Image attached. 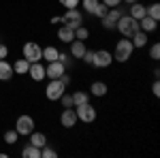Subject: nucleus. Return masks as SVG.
Listing matches in <instances>:
<instances>
[{
	"label": "nucleus",
	"mask_w": 160,
	"mask_h": 158,
	"mask_svg": "<svg viewBox=\"0 0 160 158\" xmlns=\"http://www.w3.org/2000/svg\"><path fill=\"white\" fill-rule=\"evenodd\" d=\"M132 54H135V45H132V41L130 38H120L118 43H115V51H113V60L115 62H128L132 58Z\"/></svg>",
	"instance_id": "f257e3e1"
},
{
	"label": "nucleus",
	"mask_w": 160,
	"mask_h": 158,
	"mask_svg": "<svg viewBox=\"0 0 160 158\" xmlns=\"http://www.w3.org/2000/svg\"><path fill=\"white\" fill-rule=\"evenodd\" d=\"M115 30H118L122 37L130 38L137 30H139V22H137L135 17H130L128 13H122V15H120V19H118V24H115Z\"/></svg>",
	"instance_id": "f03ea898"
},
{
	"label": "nucleus",
	"mask_w": 160,
	"mask_h": 158,
	"mask_svg": "<svg viewBox=\"0 0 160 158\" xmlns=\"http://www.w3.org/2000/svg\"><path fill=\"white\" fill-rule=\"evenodd\" d=\"M22 58H26L30 64L32 62H41L43 60V47L38 43H34V41H28L24 47H22Z\"/></svg>",
	"instance_id": "7ed1b4c3"
},
{
	"label": "nucleus",
	"mask_w": 160,
	"mask_h": 158,
	"mask_svg": "<svg viewBox=\"0 0 160 158\" xmlns=\"http://www.w3.org/2000/svg\"><path fill=\"white\" fill-rule=\"evenodd\" d=\"M64 92H66V85L62 84L60 79H49V84L45 88V96H47V100H51V103L60 100V96Z\"/></svg>",
	"instance_id": "20e7f679"
},
{
	"label": "nucleus",
	"mask_w": 160,
	"mask_h": 158,
	"mask_svg": "<svg viewBox=\"0 0 160 158\" xmlns=\"http://www.w3.org/2000/svg\"><path fill=\"white\" fill-rule=\"evenodd\" d=\"M75 113H77V120L83 122V124H92L96 120V107L90 105V103H83V105L75 107Z\"/></svg>",
	"instance_id": "39448f33"
},
{
	"label": "nucleus",
	"mask_w": 160,
	"mask_h": 158,
	"mask_svg": "<svg viewBox=\"0 0 160 158\" xmlns=\"http://www.w3.org/2000/svg\"><path fill=\"white\" fill-rule=\"evenodd\" d=\"M81 7L86 9V13H90V15H94V17H105L107 15V11H109V7H105L100 0H81Z\"/></svg>",
	"instance_id": "423d86ee"
},
{
	"label": "nucleus",
	"mask_w": 160,
	"mask_h": 158,
	"mask_svg": "<svg viewBox=\"0 0 160 158\" xmlns=\"http://www.w3.org/2000/svg\"><path fill=\"white\" fill-rule=\"evenodd\" d=\"M34 118L32 115H19L17 122H15V130L19 133V137H28V135L34 130Z\"/></svg>",
	"instance_id": "0eeeda50"
},
{
	"label": "nucleus",
	"mask_w": 160,
	"mask_h": 158,
	"mask_svg": "<svg viewBox=\"0 0 160 158\" xmlns=\"http://www.w3.org/2000/svg\"><path fill=\"white\" fill-rule=\"evenodd\" d=\"M113 64V54L107 51V49H96L94 51V60H92V66L96 69H109Z\"/></svg>",
	"instance_id": "6e6552de"
},
{
	"label": "nucleus",
	"mask_w": 160,
	"mask_h": 158,
	"mask_svg": "<svg viewBox=\"0 0 160 158\" xmlns=\"http://www.w3.org/2000/svg\"><path fill=\"white\" fill-rule=\"evenodd\" d=\"M62 24L75 30V28H79V26L83 24V15L77 11V9H66L64 15H62Z\"/></svg>",
	"instance_id": "1a4fd4ad"
},
{
	"label": "nucleus",
	"mask_w": 160,
	"mask_h": 158,
	"mask_svg": "<svg viewBox=\"0 0 160 158\" xmlns=\"http://www.w3.org/2000/svg\"><path fill=\"white\" fill-rule=\"evenodd\" d=\"M62 73H66V66H64L60 60L47 62V66H45V77H47V79H60Z\"/></svg>",
	"instance_id": "9d476101"
},
{
	"label": "nucleus",
	"mask_w": 160,
	"mask_h": 158,
	"mask_svg": "<svg viewBox=\"0 0 160 158\" xmlns=\"http://www.w3.org/2000/svg\"><path fill=\"white\" fill-rule=\"evenodd\" d=\"M122 13H124V11H122V9H118V7H113V9H109V11H107V15H105V17L100 19V22H102V28H105V30H113Z\"/></svg>",
	"instance_id": "9b49d317"
},
{
	"label": "nucleus",
	"mask_w": 160,
	"mask_h": 158,
	"mask_svg": "<svg viewBox=\"0 0 160 158\" xmlns=\"http://www.w3.org/2000/svg\"><path fill=\"white\" fill-rule=\"evenodd\" d=\"M77 113H75V107H66V109L60 113V124L64 128H73L75 124H77Z\"/></svg>",
	"instance_id": "f8f14e48"
},
{
	"label": "nucleus",
	"mask_w": 160,
	"mask_h": 158,
	"mask_svg": "<svg viewBox=\"0 0 160 158\" xmlns=\"http://www.w3.org/2000/svg\"><path fill=\"white\" fill-rule=\"evenodd\" d=\"M68 45H71V51H68V54H71V58H77V60H81V58H83V54H86V41H79V38H75V41H71V43H68Z\"/></svg>",
	"instance_id": "ddd939ff"
},
{
	"label": "nucleus",
	"mask_w": 160,
	"mask_h": 158,
	"mask_svg": "<svg viewBox=\"0 0 160 158\" xmlns=\"http://www.w3.org/2000/svg\"><path fill=\"white\" fill-rule=\"evenodd\" d=\"M26 75H30L32 81H43V79H45V66H43L41 62H32V64L28 66V73Z\"/></svg>",
	"instance_id": "4468645a"
},
{
	"label": "nucleus",
	"mask_w": 160,
	"mask_h": 158,
	"mask_svg": "<svg viewBox=\"0 0 160 158\" xmlns=\"http://www.w3.org/2000/svg\"><path fill=\"white\" fill-rule=\"evenodd\" d=\"M156 28H158V22L152 19L149 15H145V17L139 19V30H143V32H148V34H149V32H154Z\"/></svg>",
	"instance_id": "2eb2a0df"
},
{
	"label": "nucleus",
	"mask_w": 160,
	"mask_h": 158,
	"mask_svg": "<svg viewBox=\"0 0 160 158\" xmlns=\"http://www.w3.org/2000/svg\"><path fill=\"white\" fill-rule=\"evenodd\" d=\"M128 15H130V17H135L137 22H139L141 17H145V15H148V7H145V4H141V2H132Z\"/></svg>",
	"instance_id": "dca6fc26"
},
{
	"label": "nucleus",
	"mask_w": 160,
	"mask_h": 158,
	"mask_svg": "<svg viewBox=\"0 0 160 158\" xmlns=\"http://www.w3.org/2000/svg\"><path fill=\"white\" fill-rule=\"evenodd\" d=\"M13 75H15V73H13V64H9L7 58L0 60V81H11Z\"/></svg>",
	"instance_id": "f3484780"
},
{
	"label": "nucleus",
	"mask_w": 160,
	"mask_h": 158,
	"mask_svg": "<svg viewBox=\"0 0 160 158\" xmlns=\"http://www.w3.org/2000/svg\"><path fill=\"white\" fill-rule=\"evenodd\" d=\"M107 92H109V88H107L105 81H94V84L90 85V94H92V96H96V98H102Z\"/></svg>",
	"instance_id": "a211bd4d"
},
{
	"label": "nucleus",
	"mask_w": 160,
	"mask_h": 158,
	"mask_svg": "<svg viewBox=\"0 0 160 158\" xmlns=\"http://www.w3.org/2000/svg\"><path fill=\"white\" fill-rule=\"evenodd\" d=\"M130 41H132L135 49H143L145 45H148V32H143V30H137L135 34L130 37Z\"/></svg>",
	"instance_id": "6ab92c4d"
},
{
	"label": "nucleus",
	"mask_w": 160,
	"mask_h": 158,
	"mask_svg": "<svg viewBox=\"0 0 160 158\" xmlns=\"http://www.w3.org/2000/svg\"><path fill=\"white\" fill-rule=\"evenodd\" d=\"M58 38H60L62 43H71V41H75V30L62 24L60 28H58Z\"/></svg>",
	"instance_id": "aec40b11"
},
{
	"label": "nucleus",
	"mask_w": 160,
	"mask_h": 158,
	"mask_svg": "<svg viewBox=\"0 0 160 158\" xmlns=\"http://www.w3.org/2000/svg\"><path fill=\"white\" fill-rule=\"evenodd\" d=\"M30 143L37 147H43V145H47V137H45V133H38L37 128H34L30 133Z\"/></svg>",
	"instance_id": "412c9836"
},
{
	"label": "nucleus",
	"mask_w": 160,
	"mask_h": 158,
	"mask_svg": "<svg viewBox=\"0 0 160 158\" xmlns=\"http://www.w3.org/2000/svg\"><path fill=\"white\" fill-rule=\"evenodd\" d=\"M28 66H30V62L26 60V58H19V60L13 62V73L15 75H26L28 73Z\"/></svg>",
	"instance_id": "4be33fe9"
},
{
	"label": "nucleus",
	"mask_w": 160,
	"mask_h": 158,
	"mask_svg": "<svg viewBox=\"0 0 160 158\" xmlns=\"http://www.w3.org/2000/svg\"><path fill=\"white\" fill-rule=\"evenodd\" d=\"M22 156H24V158H41V147L28 143V145L22 150Z\"/></svg>",
	"instance_id": "5701e85b"
},
{
	"label": "nucleus",
	"mask_w": 160,
	"mask_h": 158,
	"mask_svg": "<svg viewBox=\"0 0 160 158\" xmlns=\"http://www.w3.org/2000/svg\"><path fill=\"white\" fill-rule=\"evenodd\" d=\"M58 56H60V49L53 47V45H49V47L43 49V58H45V62H53V60H58Z\"/></svg>",
	"instance_id": "b1692460"
},
{
	"label": "nucleus",
	"mask_w": 160,
	"mask_h": 158,
	"mask_svg": "<svg viewBox=\"0 0 160 158\" xmlns=\"http://www.w3.org/2000/svg\"><path fill=\"white\" fill-rule=\"evenodd\" d=\"M83 103H90V94L88 92H81V90L73 92V107H79Z\"/></svg>",
	"instance_id": "393cba45"
},
{
	"label": "nucleus",
	"mask_w": 160,
	"mask_h": 158,
	"mask_svg": "<svg viewBox=\"0 0 160 158\" xmlns=\"http://www.w3.org/2000/svg\"><path fill=\"white\" fill-rule=\"evenodd\" d=\"M75 38H79V41H88V38H90V30L81 24L79 28H75Z\"/></svg>",
	"instance_id": "a878e982"
},
{
	"label": "nucleus",
	"mask_w": 160,
	"mask_h": 158,
	"mask_svg": "<svg viewBox=\"0 0 160 158\" xmlns=\"http://www.w3.org/2000/svg\"><path fill=\"white\" fill-rule=\"evenodd\" d=\"M17 139H19V133L13 128V130H7L4 133V143H9V145H13V143H17Z\"/></svg>",
	"instance_id": "bb28decb"
},
{
	"label": "nucleus",
	"mask_w": 160,
	"mask_h": 158,
	"mask_svg": "<svg viewBox=\"0 0 160 158\" xmlns=\"http://www.w3.org/2000/svg\"><path fill=\"white\" fill-rule=\"evenodd\" d=\"M148 15L152 17V19H156V22L160 19V4H158V2H154V4H149V7H148Z\"/></svg>",
	"instance_id": "cd10ccee"
},
{
	"label": "nucleus",
	"mask_w": 160,
	"mask_h": 158,
	"mask_svg": "<svg viewBox=\"0 0 160 158\" xmlns=\"http://www.w3.org/2000/svg\"><path fill=\"white\" fill-rule=\"evenodd\" d=\"M41 158H58V152L49 145H43L41 147Z\"/></svg>",
	"instance_id": "c85d7f7f"
},
{
	"label": "nucleus",
	"mask_w": 160,
	"mask_h": 158,
	"mask_svg": "<svg viewBox=\"0 0 160 158\" xmlns=\"http://www.w3.org/2000/svg\"><path fill=\"white\" fill-rule=\"evenodd\" d=\"M149 58L156 60V62L160 60V45H158V43H154V45L149 47Z\"/></svg>",
	"instance_id": "c756f323"
},
{
	"label": "nucleus",
	"mask_w": 160,
	"mask_h": 158,
	"mask_svg": "<svg viewBox=\"0 0 160 158\" xmlns=\"http://www.w3.org/2000/svg\"><path fill=\"white\" fill-rule=\"evenodd\" d=\"M60 100H62V107H64V109H66V107H73V94H66V92H64L60 96Z\"/></svg>",
	"instance_id": "7c9ffc66"
},
{
	"label": "nucleus",
	"mask_w": 160,
	"mask_h": 158,
	"mask_svg": "<svg viewBox=\"0 0 160 158\" xmlns=\"http://www.w3.org/2000/svg\"><path fill=\"white\" fill-rule=\"evenodd\" d=\"M64 9H77L79 7V0H58Z\"/></svg>",
	"instance_id": "2f4dec72"
},
{
	"label": "nucleus",
	"mask_w": 160,
	"mask_h": 158,
	"mask_svg": "<svg viewBox=\"0 0 160 158\" xmlns=\"http://www.w3.org/2000/svg\"><path fill=\"white\" fill-rule=\"evenodd\" d=\"M58 60H60L62 64H64V66H71V54H64V51H60Z\"/></svg>",
	"instance_id": "473e14b6"
},
{
	"label": "nucleus",
	"mask_w": 160,
	"mask_h": 158,
	"mask_svg": "<svg viewBox=\"0 0 160 158\" xmlns=\"http://www.w3.org/2000/svg\"><path fill=\"white\" fill-rule=\"evenodd\" d=\"M81 60L86 62V64H90V66H92V60H94V51H92V49H86V54H83V58H81Z\"/></svg>",
	"instance_id": "72a5a7b5"
},
{
	"label": "nucleus",
	"mask_w": 160,
	"mask_h": 158,
	"mask_svg": "<svg viewBox=\"0 0 160 158\" xmlns=\"http://www.w3.org/2000/svg\"><path fill=\"white\" fill-rule=\"evenodd\" d=\"M105 7H109V9H113V7H120L122 4V0H100Z\"/></svg>",
	"instance_id": "f704fd0d"
},
{
	"label": "nucleus",
	"mask_w": 160,
	"mask_h": 158,
	"mask_svg": "<svg viewBox=\"0 0 160 158\" xmlns=\"http://www.w3.org/2000/svg\"><path fill=\"white\" fill-rule=\"evenodd\" d=\"M7 56H9V47H7L4 43H0V60H4Z\"/></svg>",
	"instance_id": "c9c22d12"
},
{
	"label": "nucleus",
	"mask_w": 160,
	"mask_h": 158,
	"mask_svg": "<svg viewBox=\"0 0 160 158\" xmlns=\"http://www.w3.org/2000/svg\"><path fill=\"white\" fill-rule=\"evenodd\" d=\"M152 94H154V96H160V84H158V79H156L154 85H152Z\"/></svg>",
	"instance_id": "e433bc0d"
},
{
	"label": "nucleus",
	"mask_w": 160,
	"mask_h": 158,
	"mask_svg": "<svg viewBox=\"0 0 160 158\" xmlns=\"http://www.w3.org/2000/svg\"><path fill=\"white\" fill-rule=\"evenodd\" d=\"M51 24H62V15H56V17H51Z\"/></svg>",
	"instance_id": "4c0bfd02"
},
{
	"label": "nucleus",
	"mask_w": 160,
	"mask_h": 158,
	"mask_svg": "<svg viewBox=\"0 0 160 158\" xmlns=\"http://www.w3.org/2000/svg\"><path fill=\"white\" fill-rule=\"evenodd\" d=\"M122 2H126V4H132V2H139V0H122Z\"/></svg>",
	"instance_id": "58836bf2"
}]
</instances>
